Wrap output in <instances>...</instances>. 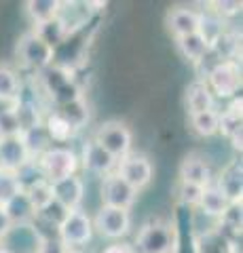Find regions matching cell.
<instances>
[{
    "label": "cell",
    "mask_w": 243,
    "mask_h": 253,
    "mask_svg": "<svg viewBox=\"0 0 243 253\" xmlns=\"http://www.w3.org/2000/svg\"><path fill=\"white\" fill-rule=\"evenodd\" d=\"M214 186L229 199V203H241V194H243L241 165L231 163L229 167H224L220 171V175L214 179Z\"/></svg>",
    "instance_id": "16"
},
{
    "label": "cell",
    "mask_w": 243,
    "mask_h": 253,
    "mask_svg": "<svg viewBox=\"0 0 243 253\" xmlns=\"http://www.w3.org/2000/svg\"><path fill=\"white\" fill-rule=\"evenodd\" d=\"M13 104H6V101H0V116H2V112H4V110H9Z\"/></svg>",
    "instance_id": "42"
},
{
    "label": "cell",
    "mask_w": 243,
    "mask_h": 253,
    "mask_svg": "<svg viewBox=\"0 0 243 253\" xmlns=\"http://www.w3.org/2000/svg\"><path fill=\"white\" fill-rule=\"evenodd\" d=\"M180 181H188V184L194 186H209L214 184V171H211L209 161H205L203 156L191 154L186 156L182 165H180Z\"/></svg>",
    "instance_id": "12"
},
{
    "label": "cell",
    "mask_w": 243,
    "mask_h": 253,
    "mask_svg": "<svg viewBox=\"0 0 243 253\" xmlns=\"http://www.w3.org/2000/svg\"><path fill=\"white\" fill-rule=\"evenodd\" d=\"M15 175H17V181H19L21 190L32 188L34 184H38V181L45 179L43 177V171H41V167H38V163L34 161V158H30L26 165H21V167L15 171Z\"/></svg>",
    "instance_id": "32"
},
{
    "label": "cell",
    "mask_w": 243,
    "mask_h": 253,
    "mask_svg": "<svg viewBox=\"0 0 243 253\" xmlns=\"http://www.w3.org/2000/svg\"><path fill=\"white\" fill-rule=\"evenodd\" d=\"M21 141H23V146H26L30 158H34V161L45 152V150H49L53 146L43 125H36L32 129L21 131Z\"/></svg>",
    "instance_id": "26"
},
{
    "label": "cell",
    "mask_w": 243,
    "mask_h": 253,
    "mask_svg": "<svg viewBox=\"0 0 243 253\" xmlns=\"http://www.w3.org/2000/svg\"><path fill=\"white\" fill-rule=\"evenodd\" d=\"M220 114V123H218V133L224 135L231 144L241 150V129H243V121H241V99L233 97V104Z\"/></svg>",
    "instance_id": "13"
},
{
    "label": "cell",
    "mask_w": 243,
    "mask_h": 253,
    "mask_svg": "<svg viewBox=\"0 0 243 253\" xmlns=\"http://www.w3.org/2000/svg\"><path fill=\"white\" fill-rule=\"evenodd\" d=\"M68 81H74V72H68V70L59 68V66H53V63L36 76V84H38V89L43 91L45 99L49 97L51 93H55L59 86L66 84Z\"/></svg>",
    "instance_id": "21"
},
{
    "label": "cell",
    "mask_w": 243,
    "mask_h": 253,
    "mask_svg": "<svg viewBox=\"0 0 243 253\" xmlns=\"http://www.w3.org/2000/svg\"><path fill=\"white\" fill-rule=\"evenodd\" d=\"M11 219L9 217H6V213H4V209L2 207H0V241H2L4 239V236H6V232H9L11 230Z\"/></svg>",
    "instance_id": "41"
},
{
    "label": "cell",
    "mask_w": 243,
    "mask_h": 253,
    "mask_svg": "<svg viewBox=\"0 0 243 253\" xmlns=\"http://www.w3.org/2000/svg\"><path fill=\"white\" fill-rule=\"evenodd\" d=\"M229 199L218 190L214 184H209L203 188V194H201V201L197 205V209L201 213H205L207 217H214V219H220L224 215V211L229 209Z\"/></svg>",
    "instance_id": "20"
},
{
    "label": "cell",
    "mask_w": 243,
    "mask_h": 253,
    "mask_svg": "<svg viewBox=\"0 0 243 253\" xmlns=\"http://www.w3.org/2000/svg\"><path fill=\"white\" fill-rule=\"evenodd\" d=\"M209 6H211L209 11H214L222 19L231 17V15H237L241 11V2H237V0H220V2H211Z\"/></svg>",
    "instance_id": "38"
},
{
    "label": "cell",
    "mask_w": 243,
    "mask_h": 253,
    "mask_svg": "<svg viewBox=\"0 0 243 253\" xmlns=\"http://www.w3.org/2000/svg\"><path fill=\"white\" fill-rule=\"evenodd\" d=\"M68 213H70V209H66L61 203H57L55 199L53 201H49L45 205V207H41L36 211V215L38 217H43V219H47L49 224H53V226H61V221H64L66 217H68Z\"/></svg>",
    "instance_id": "36"
},
{
    "label": "cell",
    "mask_w": 243,
    "mask_h": 253,
    "mask_svg": "<svg viewBox=\"0 0 243 253\" xmlns=\"http://www.w3.org/2000/svg\"><path fill=\"white\" fill-rule=\"evenodd\" d=\"M0 253H11V251H9V249H6V247H4V245H2V243H0Z\"/></svg>",
    "instance_id": "43"
},
{
    "label": "cell",
    "mask_w": 243,
    "mask_h": 253,
    "mask_svg": "<svg viewBox=\"0 0 243 253\" xmlns=\"http://www.w3.org/2000/svg\"><path fill=\"white\" fill-rule=\"evenodd\" d=\"M226 32V19L218 17V15L214 11H203L199 13V28H197V34L205 41L209 46L214 44L218 38H220L222 34Z\"/></svg>",
    "instance_id": "25"
},
{
    "label": "cell",
    "mask_w": 243,
    "mask_h": 253,
    "mask_svg": "<svg viewBox=\"0 0 243 253\" xmlns=\"http://www.w3.org/2000/svg\"><path fill=\"white\" fill-rule=\"evenodd\" d=\"M91 221H93V230L110 241H123L131 232V213L127 209L99 205Z\"/></svg>",
    "instance_id": "5"
},
{
    "label": "cell",
    "mask_w": 243,
    "mask_h": 253,
    "mask_svg": "<svg viewBox=\"0 0 243 253\" xmlns=\"http://www.w3.org/2000/svg\"><path fill=\"white\" fill-rule=\"evenodd\" d=\"M101 253H136V249H133V245H129V243L116 241V243H112V245H108V247L101 249Z\"/></svg>",
    "instance_id": "40"
},
{
    "label": "cell",
    "mask_w": 243,
    "mask_h": 253,
    "mask_svg": "<svg viewBox=\"0 0 243 253\" xmlns=\"http://www.w3.org/2000/svg\"><path fill=\"white\" fill-rule=\"evenodd\" d=\"M167 28L178 38L194 34L199 28V11L188 9V6H174L167 13Z\"/></svg>",
    "instance_id": "15"
},
{
    "label": "cell",
    "mask_w": 243,
    "mask_h": 253,
    "mask_svg": "<svg viewBox=\"0 0 243 253\" xmlns=\"http://www.w3.org/2000/svg\"><path fill=\"white\" fill-rule=\"evenodd\" d=\"M36 163L43 171V177L49 184L70 175H76L78 169H81L78 154L70 146H51L36 158Z\"/></svg>",
    "instance_id": "2"
},
{
    "label": "cell",
    "mask_w": 243,
    "mask_h": 253,
    "mask_svg": "<svg viewBox=\"0 0 243 253\" xmlns=\"http://www.w3.org/2000/svg\"><path fill=\"white\" fill-rule=\"evenodd\" d=\"M17 57L23 68L41 74L45 68H49L53 63V49L49 44H45L38 36H34L32 32H28L17 42Z\"/></svg>",
    "instance_id": "8"
},
{
    "label": "cell",
    "mask_w": 243,
    "mask_h": 253,
    "mask_svg": "<svg viewBox=\"0 0 243 253\" xmlns=\"http://www.w3.org/2000/svg\"><path fill=\"white\" fill-rule=\"evenodd\" d=\"M21 192V186L17 181V175L13 171L0 169V207H4L11 199H15Z\"/></svg>",
    "instance_id": "33"
},
{
    "label": "cell",
    "mask_w": 243,
    "mask_h": 253,
    "mask_svg": "<svg viewBox=\"0 0 243 253\" xmlns=\"http://www.w3.org/2000/svg\"><path fill=\"white\" fill-rule=\"evenodd\" d=\"M93 234V221L91 215L85 209H74L68 213V217L59 226V241L66 245L70 251H81L85 245L91 243Z\"/></svg>",
    "instance_id": "4"
},
{
    "label": "cell",
    "mask_w": 243,
    "mask_h": 253,
    "mask_svg": "<svg viewBox=\"0 0 243 253\" xmlns=\"http://www.w3.org/2000/svg\"><path fill=\"white\" fill-rule=\"evenodd\" d=\"M0 243L11 253H34L38 247V239H36L34 230L30 228V224L11 226V230L6 232V236Z\"/></svg>",
    "instance_id": "17"
},
{
    "label": "cell",
    "mask_w": 243,
    "mask_h": 253,
    "mask_svg": "<svg viewBox=\"0 0 243 253\" xmlns=\"http://www.w3.org/2000/svg\"><path fill=\"white\" fill-rule=\"evenodd\" d=\"M133 249H136V253H176L178 228L171 221L152 217L138 232Z\"/></svg>",
    "instance_id": "1"
},
{
    "label": "cell",
    "mask_w": 243,
    "mask_h": 253,
    "mask_svg": "<svg viewBox=\"0 0 243 253\" xmlns=\"http://www.w3.org/2000/svg\"><path fill=\"white\" fill-rule=\"evenodd\" d=\"M34 253H70V249L66 247L59 239H51V241H41Z\"/></svg>",
    "instance_id": "39"
},
{
    "label": "cell",
    "mask_w": 243,
    "mask_h": 253,
    "mask_svg": "<svg viewBox=\"0 0 243 253\" xmlns=\"http://www.w3.org/2000/svg\"><path fill=\"white\" fill-rule=\"evenodd\" d=\"M186 108H188V114H199V112H207V110H216V97L203 81H194L193 84H188Z\"/></svg>",
    "instance_id": "18"
},
{
    "label": "cell",
    "mask_w": 243,
    "mask_h": 253,
    "mask_svg": "<svg viewBox=\"0 0 243 253\" xmlns=\"http://www.w3.org/2000/svg\"><path fill=\"white\" fill-rule=\"evenodd\" d=\"M59 6H61L59 0H30V2H26V11L32 23H43L57 17Z\"/></svg>",
    "instance_id": "29"
},
{
    "label": "cell",
    "mask_w": 243,
    "mask_h": 253,
    "mask_svg": "<svg viewBox=\"0 0 243 253\" xmlns=\"http://www.w3.org/2000/svg\"><path fill=\"white\" fill-rule=\"evenodd\" d=\"M81 97H83V89L74 78V81H68L66 84H61L55 93H51L49 97H47V104H51L53 110H57V108L66 106V104H72V101L81 99Z\"/></svg>",
    "instance_id": "31"
},
{
    "label": "cell",
    "mask_w": 243,
    "mask_h": 253,
    "mask_svg": "<svg viewBox=\"0 0 243 253\" xmlns=\"http://www.w3.org/2000/svg\"><path fill=\"white\" fill-rule=\"evenodd\" d=\"M19 89H21V78L17 70L0 63V101L15 104L19 97Z\"/></svg>",
    "instance_id": "27"
},
{
    "label": "cell",
    "mask_w": 243,
    "mask_h": 253,
    "mask_svg": "<svg viewBox=\"0 0 243 253\" xmlns=\"http://www.w3.org/2000/svg\"><path fill=\"white\" fill-rule=\"evenodd\" d=\"M205 83L209 91L218 99H233L237 97L241 89V68L239 61H220L218 66L205 76Z\"/></svg>",
    "instance_id": "6"
},
{
    "label": "cell",
    "mask_w": 243,
    "mask_h": 253,
    "mask_svg": "<svg viewBox=\"0 0 243 253\" xmlns=\"http://www.w3.org/2000/svg\"><path fill=\"white\" fill-rule=\"evenodd\" d=\"M70 253H83V251H70Z\"/></svg>",
    "instance_id": "44"
},
{
    "label": "cell",
    "mask_w": 243,
    "mask_h": 253,
    "mask_svg": "<svg viewBox=\"0 0 243 253\" xmlns=\"http://www.w3.org/2000/svg\"><path fill=\"white\" fill-rule=\"evenodd\" d=\"M43 126H45V131H47V135H49V139H51L53 146H57V144H68V141L76 135V131L55 112V110H51V112L45 114Z\"/></svg>",
    "instance_id": "23"
},
{
    "label": "cell",
    "mask_w": 243,
    "mask_h": 253,
    "mask_svg": "<svg viewBox=\"0 0 243 253\" xmlns=\"http://www.w3.org/2000/svg\"><path fill=\"white\" fill-rule=\"evenodd\" d=\"M23 192H26V196L30 199V203L34 205L36 211L41 207H45L49 201H53V190H51V184L47 179L38 181V184H34L32 188H28V190H23Z\"/></svg>",
    "instance_id": "35"
},
{
    "label": "cell",
    "mask_w": 243,
    "mask_h": 253,
    "mask_svg": "<svg viewBox=\"0 0 243 253\" xmlns=\"http://www.w3.org/2000/svg\"><path fill=\"white\" fill-rule=\"evenodd\" d=\"M114 173L127 181L133 190L142 192L144 188H148L152 184V179H154V165H152L150 158L144 156V154L129 152L127 156L121 158V161L116 163Z\"/></svg>",
    "instance_id": "7"
},
{
    "label": "cell",
    "mask_w": 243,
    "mask_h": 253,
    "mask_svg": "<svg viewBox=\"0 0 243 253\" xmlns=\"http://www.w3.org/2000/svg\"><path fill=\"white\" fill-rule=\"evenodd\" d=\"M93 141L106 150L108 154H112L116 161L125 158L131 152V144H133V135L129 131V126L121 123V121H106L101 123L96 133H93Z\"/></svg>",
    "instance_id": "3"
},
{
    "label": "cell",
    "mask_w": 243,
    "mask_h": 253,
    "mask_svg": "<svg viewBox=\"0 0 243 253\" xmlns=\"http://www.w3.org/2000/svg\"><path fill=\"white\" fill-rule=\"evenodd\" d=\"M32 34L38 36L45 44H49L53 51L57 49V46L66 41V38L70 36V32L66 28V23L61 21L59 17H53L49 21H43V23H34V30Z\"/></svg>",
    "instance_id": "19"
},
{
    "label": "cell",
    "mask_w": 243,
    "mask_h": 253,
    "mask_svg": "<svg viewBox=\"0 0 243 253\" xmlns=\"http://www.w3.org/2000/svg\"><path fill=\"white\" fill-rule=\"evenodd\" d=\"M178 49H180V53H182L184 59L197 63V61L203 57V55L207 53L209 44L203 41V38L197 34V32H194V34H188V36L178 38Z\"/></svg>",
    "instance_id": "30"
},
{
    "label": "cell",
    "mask_w": 243,
    "mask_h": 253,
    "mask_svg": "<svg viewBox=\"0 0 243 253\" xmlns=\"http://www.w3.org/2000/svg\"><path fill=\"white\" fill-rule=\"evenodd\" d=\"M218 123H220L218 110H207V112L191 114V129L194 131V135H199V137L218 135Z\"/></svg>",
    "instance_id": "28"
},
{
    "label": "cell",
    "mask_w": 243,
    "mask_h": 253,
    "mask_svg": "<svg viewBox=\"0 0 243 253\" xmlns=\"http://www.w3.org/2000/svg\"><path fill=\"white\" fill-rule=\"evenodd\" d=\"M4 213H6V217L11 219V224L13 226H23V224H30V221L34 219L36 215V209H34V205L30 203V199L26 196V192H21L15 196V199H11L9 203L4 205Z\"/></svg>",
    "instance_id": "22"
},
{
    "label": "cell",
    "mask_w": 243,
    "mask_h": 253,
    "mask_svg": "<svg viewBox=\"0 0 243 253\" xmlns=\"http://www.w3.org/2000/svg\"><path fill=\"white\" fill-rule=\"evenodd\" d=\"M176 194H178V201L182 203V207L197 209L201 194H203V186H194V184H188V181H178Z\"/></svg>",
    "instance_id": "34"
},
{
    "label": "cell",
    "mask_w": 243,
    "mask_h": 253,
    "mask_svg": "<svg viewBox=\"0 0 243 253\" xmlns=\"http://www.w3.org/2000/svg\"><path fill=\"white\" fill-rule=\"evenodd\" d=\"M51 190H53V199L64 205L66 209H70V211L83 209L85 194H87V184H85V179L78 175V173L76 175L53 181Z\"/></svg>",
    "instance_id": "11"
},
{
    "label": "cell",
    "mask_w": 243,
    "mask_h": 253,
    "mask_svg": "<svg viewBox=\"0 0 243 253\" xmlns=\"http://www.w3.org/2000/svg\"><path fill=\"white\" fill-rule=\"evenodd\" d=\"M55 112L64 118V121L72 126V129L78 133L81 129H85L89 123V118H91V110H89V104L85 101V97L81 99H76L72 101V104H66V106H61L57 108Z\"/></svg>",
    "instance_id": "24"
},
{
    "label": "cell",
    "mask_w": 243,
    "mask_h": 253,
    "mask_svg": "<svg viewBox=\"0 0 243 253\" xmlns=\"http://www.w3.org/2000/svg\"><path fill=\"white\" fill-rule=\"evenodd\" d=\"M28 161H30V154H28L26 146H23L21 135L0 139V169L15 173Z\"/></svg>",
    "instance_id": "14"
},
{
    "label": "cell",
    "mask_w": 243,
    "mask_h": 253,
    "mask_svg": "<svg viewBox=\"0 0 243 253\" xmlns=\"http://www.w3.org/2000/svg\"><path fill=\"white\" fill-rule=\"evenodd\" d=\"M21 135V126H19V121L15 116V110L13 106L9 110H4L2 116H0V139L4 137H17Z\"/></svg>",
    "instance_id": "37"
},
{
    "label": "cell",
    "mask_w": 243,
    "mask_h": 253,
    "mask_svg": "<svg viewBox=\"0 0 243 253\" xmlns=\"http://www.w3.org/2000/svg\"><path fill=\"white\" fill-rule=\"evenodd\" d=\"M138 190H133L123 177L116 173L104 175L99 181V205L106 207H116V209H131L138 201Z\"/></svg>",
    "instance_id": "9"
},
{
    "label": "cell",
    "mask_w": 243,
    "mask_h": 253,
    "mask_svg": "<svg viewBox=\"0 0 243 253\" xmlns=\"http://www.w3.org/2000/svg\"><path fill=\"white\" fill-rule=\"evenodd\" d=\"M78 161H81V167L85 171L91 173V175H97V177L114 173L116 163H119L112 154H108L106 150L93 139H87L83 144V152L78 156Z\"/></svg>",
    "instance_id": "10"
}]
</instances>
